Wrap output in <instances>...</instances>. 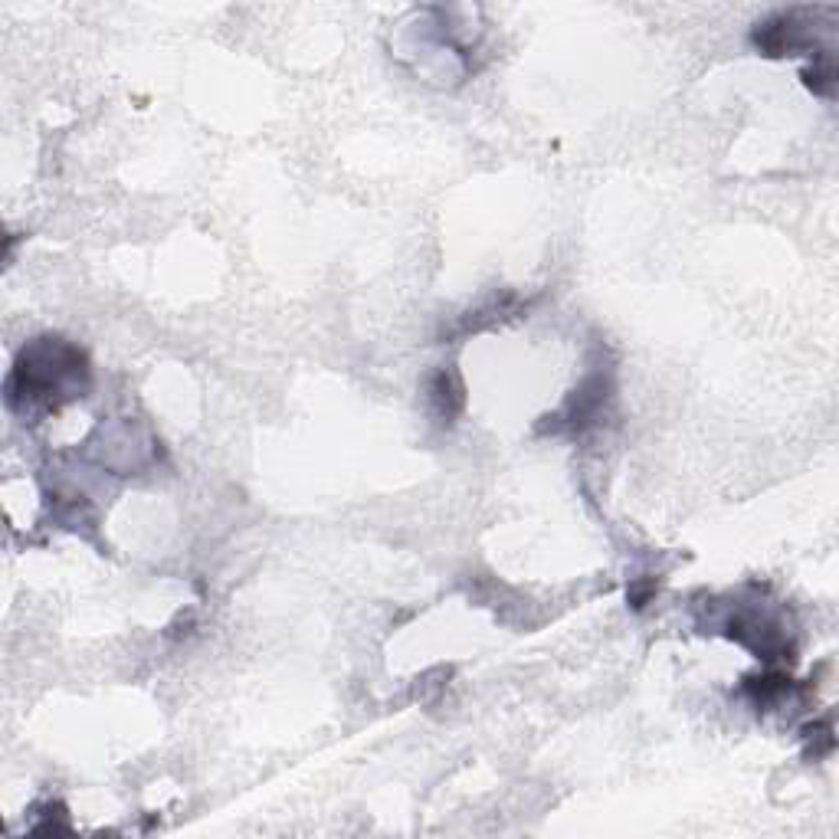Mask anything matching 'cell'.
I'll list each match as a JSON object with an SVG mask.
<instances>
[{
    "instance_id": "cell-2",
    "label": "cell",
    "mask_w": 839,
    "mask_h": 839,
    "mask_svg": "<svg viewBox=\"0 0 839 839\" xmlns=\"http://www.w3.org/2000/svg\"><path fill=\"white\" fill-rule=\"evenodd\" d=\"M610 397H613V377L607 371H594L574 387V394L567 397L561 413H554V417H545V420H554L551 430H567L577 436L604 417Z\"/></svg>"
},
{
    "instance_id": "cell-4",
    "label": "cell",
    "mask_w": 839,
    "mask_h": 839,
    "mask_svg": "<svg viewBox=\"0 0 839 839\" xmlns=\"http://www.w3.org/2000/svg\"><path fill=\"white\" fill-rule=\"evenodd\" d=\"M790 676H784V672H764V676H748L744 679V692L751 695L758 705H774L777 699H784V695L790 692Z\"/></svg>"
},
{
    "instance_id": "cell-3",
    "label": "cell",
    "mask_w": 839,
    "mask_h": 839,
    "mask_svg": "<svg viewBox=\"0 0 839 839\" xmlns=\"http://www.w3.org/2000/svg\"><path fill=\"white\" fill-rule=\"evenodd\" d=\"M463 394H466L463 384H459L449 371L433 374V381H430V400L436 404V410H440L443 420H453L456 413L463 410V404H466Z\"/></svg>"
},
{
    "instance_id": "cell-5",
    "label": "cell",
    "mask_w": 839,
    "mask_h": 839,
    "mask_svg": "<svg viewBox=\"0 0 839 839\" xmlns=\"http://www.w3.org/2000/svg\"><path fill=\"white\" fill-rule=\"evenodd\" d=\"M803 82H807V89L813 92V96H833V86H836L833 59L826 56V53H817L813 66L803 69Z\"/></svg>"
},
{
    "instance_id": "cell-1",
    "label": "cell",
    "mask_w": 839,
    "mask_h": 839,
    "mask_svg": "<svg viewBox=\"0 0 839 839\" xmlns=\"http://www.w3.org/2000/svg\"><path fill=\"white\" fill-rule=\"evenodd\" d=\"M89 384V361L76 345L63 338H37L23 348L20 361L7 377L10 407H59L63 400L82 397Z\"/></svg>"
}]
</instances>
